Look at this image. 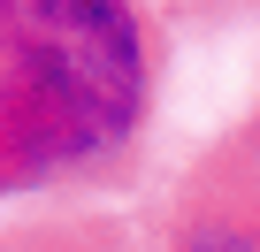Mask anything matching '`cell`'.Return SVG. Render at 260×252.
Segmentation results:
<instances>
[{
  "label": "cell",
  "mask_w": 260,
  "mask_h": 252,
  "mask_svg": "<svg viewBox=\"0 0 260 252\" xmlns=\"http://www.w3.org/2000/svg\"><path fill=\"white\" fill-rule=\"evenodd\" d=\"M146 115V31L130 0H0V184L107 161Z\"/></svg>",
  "instance_id": "obj_1"
}]
</instances>
